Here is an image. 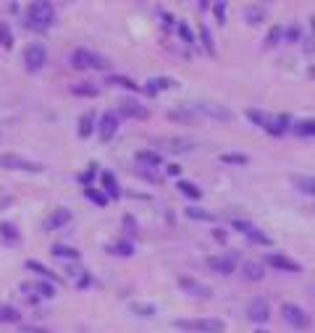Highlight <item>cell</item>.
Returning a JSON list of instances; mask_svg holds the SVG:
<instances>
[{"label": "cell", "mask_w": 315, "mask_h": 333, "mask_svg": "<svg viewBox=\"0 0 315 333\" xmlns=\"http://www.w3.org/2000/svg\"><path fill=\"white\" fill-rule=\"evenodd\" d=\"M124 228H126L129 234L137 231V223H134V218H131V215H124Z\"/></svg>", "instance_id": "obj_48"}, {"label": "cell", "mask_w": 315, "mask_h": 333, "mask_svg": "<svg viewBox=\"0 0 315 333\" xmlns=\"http://www.w3.org/2000/svg\"><path fill=\"white\" fill-rule=\"evenodd\" d=\"M218 160H221V163H229V165H244V163H247V155H239V152H223Z\"/></svg>", "instance_id": "obj_33"}, {"label": "cell", "mask_w": 315, "mask_h": 333, "mask_svg": "<svg viewBox=\"0 0 315 333\" xmlns=\"http://www.w3.org/2000/svg\"><path fill=\"white\" fill-rule=\"evenodd\" d=\"M53 18H55V11L50 3H42V0H37V3H32L27 8V21H29V27L37 29V32H45L50 24H53Z\"/></svg>", "instance_id": "obj_2"}, {"label": "cell", "mask_w": 315, "mask_h": 333, "mask_svg": "<svg viewBox=\"0 0 315 333\" xmlns=\"http://www.w3.org/2000/svg\"><path fill=\"white\" fill-rule=\"evenodd\" d=\"M289 116H276V118H271V121H268V126H265V131H268V134H271V137H281L284 134V131L289 129Z\"/></svg>", "instance_id": "obj_19"}, {"label": "cell", "mask_w": 315, "mask_h": 333, "mask_svg": "<svg viewBox=\"0 0 315 333\" xmlns=\"http://www.w3.org/2000/svg\"><path fill=\"white\" fill-rule=\"evenodd\" d=\"M310 24H312V34H315V18H312V21H310Z\"/></svg>", "instance_id": "obj_55"}, {"label": "cell", "mask_w": 315, "mask_h": 333, "mask_svg": "<svg viewBox=\"0 0 315 333\" xmlns=\"http://www.w3.org/2000/svg\"><path fill=\"white\" fill-rule=\"evenodd\" d=\"M24 268H27V270H34V273H40L42 278H48V281H53V283H61V276H55L50 268H45V265H42L40 260H27V262H24Z\"/></svg>", "instance_id": "obj_17"}, {"label": "cell", "mask_w": 315, "mask_h": 333, "mask_svg": "<svg viewBox=\"0 0 315 333\" xmlns=\"http://www.w3.org/2000/svg\"><path fill=\"white\" fill-rule=\"evenodd\" d=\"M45 60H48V50H45L42 45L32 42V45L24 48V66H27V71L37 74V71L42 69V66H45Z\"/></svg>", "instance_id": "obj_5"}, {"label": "cell", "mask_w": 315, "mask_h": 333, "mask_svg": "<svg viewBox=\"0 0 315 333\" xmlns=\"http://www.w3.org/2000/svg\"><path fill=\"white\" fill-rule=\"evenodd\" d=\"M231 226H234V231H242V234H250V231L255 228V226L250 223V220H242V218H239V220H234Z\"/></svg>", "instance_id": "obj_42"}, {"label": "cell", "mask_w": 315, "mask_h": 333, "mask_svg": "<svg viewBox=\"0 0 315 333\" xmlns=\"http://www.w3.org/2000/svg\"><path fill=\"white\" fill-rule=\"evenodd\" d=\"M265 265H273L276 270H286V273H300V270H302V265L294 262L291 257H286V255H268V257H265Z\"/></svg>", "instance_id": "obj_9"}, {"label": "cell", "mask_w": 315, "mask_h": 333, "mask_svg": "<svg viewBox=\"0 0 315 333\" xmlns=\"http://www.w3.org/2000/svg\"><path fill=\"white\" fill-rule=\"evenodd\" d=\"M168 87H176V84L168 81V79H150V81L145 84V92H147V95H158L161 90H168Z\"/></svg>", "instance_id": "obj_26"}, {"label": "cell", "mask_w": 315, "mask_h": 333, "mask_svg": "<svg viewBox=\"0 0 315 333\" xmlns=\"http://www.w3.org/2000/svg\"><path fill=\"white\" fill-rule=\"evenodd\" d=\"M161 18H163V21H168V24H171V21H173V18H171V13H168V11H161Z\"/></svg>", "instance_id": "obj_53"}, {"label": "cell", "mask_w": 315, "mask_h": 333, "mask_svg": "<svg viewBox=\"0 0 315 333\" xmlns=\"http://www.w3.org/2000/svg\"><path fill=\"white\" fill-rule=\"evenodd\" d=\"M179 288H182V292H187V294H192V297H210V288L202 286V283H197V281L189 278V276H179Z\"/></svg>", "instance_id": "obj_12"}, {"label": "cell", "mask_w": 315, "mask_h": 333, "mask_svg": "<svg viewBox=\"0 0 315 333\" xmlns=\"http://www.w3.org/2000/svg\"><path fill=\"white\" fill-rule=\"evenodd\" d=\"M281 318H284L291 328H297V330L310 328V318H307V313H305L302 307H297V304H284V307H281Z\"/></svg>", "instance_id": "obj_6"}, {"label": "cell", "mask_w": 315, "mask_h": 333, "mask_svg": "<svg viewBox=\"0 0 315 333\" xmlns=\"http://www.w3.org/2000/svg\"><path fill=\"white\" fill-rule=\"evenodd\" d=\"M184 213H187L189 220H205V223H213V220H215V215L210 210H202V207H187Z\"/></svg>", "instance_id": "obj_25"}, {"label": "cell", "mask_w": 315, "mask_h": 333, "mask_svg": "<svg viewBox=\"0 0 315 333\" xmlns=\"http://www.w3.org/2000/svg\"><path fill=\"white\" fill-rule=\"evenodd\" d=\"M176 189L182 192V194H187L189 199H200V189L192 181H176Z\"/></svg>", "instance_id": "obj_34"}, {"label": "cell", "mask_w": 315, "mask_h": 333, "mask_svg": "<svg viewBox=\"0 0 315 333\" xmlns=\"http://www.w3.org/2000/svg\"><path fill=\"white\" fill-rule=\"evenodd\" d=\"M119 113L126 116V118H137V121H147L150 118V108L142 105L137 97H124L119 102Z\"/></svg>", "instance_id": "obj_4"}, {"label": "cell", "mask_w": 315, "mask_h": 333, "mask_svg": "<svg viewBox=\"0 0 315 333\" xmlns=\"http://www.w3.org/2000/svg\"><path fill=\"white\" fill-rule=\"evenodd\" d=\"M247 315H250L252 323H265L271 318V309H268V302L265 299H252L250 307H247Z\"/></svg>", "instance_id": "obj_11"}, {"label": "cell", "mask_w": 315, "mask_h": 333, "mask_svg": "<svg viewBox=\"0 0 315 333\" xmlns=\"http://www.w3.org/2000/svg\"><path fill=\"white\" fill-rule=\"evenodd\" d=\"M247 239H250L252 244H258V247H271V244H273L271 239H268L263 231H258V228H252L250 234H247Z\"/></svg>", "instance_id": "obj_35"}, {"label": "cell", "mask_w": 315, "mask_h": 333, "mask_svg": "<svg viewBox=\"0 0 315 333\" xmlns=\"http://www.w3.org/2000/svg\"><path fill=\"white\" fill-rule=\"evenodd\" d=\"M284 34H286V32H284L281 27H273V29H271V34H268V45H273V42H279Z\"/></svg>", "instance_id": "obj_46"}, {"label": "cell", "mask_w": 315, "mask_h": 333, "mask_svg": "<svg viewBox=\"0 0 315 333\" xmlns=\"http://www.w3.org/2000/svg\"><path fill=\"white\" fill-rule=\"evenodd\" d=\"M89 66H92V69H100V71H108V69H110V60L103 58V55H97V53H92V58H89Z\"/></svg>", "instance_id": "obj_40"}, {"label": "cell", "mask_w": 315, "mask_h": 333, "mask_svg": "<svg viewBox=\"0 0 315 333\" xmlns=\"http://www.w3.org/2000/svg\"><path fill=\"white\" fill-rule=\"evenodd\" d=\"M294 134L297 137H315V121H302L294 126Z\"/></svg>", "instance_id": "obj_36"}, {"label": "cell", "mask_w": 315, "mask_h": 333, "mask_svg": "<svg viewBox=\"0 0 315 333\" xmlns=\"http://www.w3.org/2000/svg\"><path fill=\"white\" fill-rule=\"evenodd\" d=\"M92 131H95V113H84L79 118V137L89 139V137H92Z\"/></svg>", "instance_id": "obj_22"}, {"label": "cell", "mask_w": 315, "mask_h": 333, "mask_svg": "<svg viewBox=\"0 0 315 333\" xmlns=\"http://www.w3.org/2000/svg\"><path fill=\"white\" fill-rule=\"evenodd\" d=\"M247 118H250L255 126H263V129L268 126V121H271V118H268L265 113H260V110H247Z\"/></svg>", "instance_id": "obj_38"}, {"label": "cell", "mask_w": 315, "mask_h": 333, "mask_svg": "<svg viewBox=\"0 0 315 333\" xmlns=\"http://www.w3.org/2000/svg\"><path fill=\"white\" fill-rule=\"evenodd\" d=\"M71 92L74 95H89V97H97V87H92V84H74L71 87Z\"/></svg>", "instance_id": "obj_37"}, {"label": "cell", "mask_w": 315, "mask_h": 333, "mask_svg": "<svg viewBox=\"0 0 315 333\" xmlns=\"http://www.w3.org/2000/svg\"><path fill=\"white\" fill-rule=\"evenodd\" d=\"M242 276H244L247 281H263V276H265L263 262H244V265H242Z\"/></svg>", "instance_id": "obj_20"}, {"label": "cell", "mask_w": 315, "mask_h": 333, "mask_svg": "<svg viewBox=\"0 0 315 333\" xmlns=\"http://www.w3.org/2000/svg\"><path fill=\"white\" fill-rule=\"evenodd\" d=\"M244 18L250 21V24H260V21L265 18V8L263 6H250V8H247V13H244Z\"/></svg>", "instance_id": "obj_31"}, {"label": "cell", "mask_w": 315, "mask_h": 333, "mask_svg": "<svg viewBox=\"0 0 315 333\" xmlns=\"http://www.w3.org/2000/svg\"><path fill=\"white\" fill-rule=\"evenodd\" d=\"M50 252H53L55 257H66V260H79V257H82V255H79V249H74V247H66V244H53Z\"/></svg>", "instance_id": "obj_23"}, {"label": "cell", "mask_w": 315, "mask_h": 333, "mask_svg": "<svg viewBox=\"0 0 315 333\" xmlns=\"http://www.w3.org/2000/svg\"><path fill=\"white\" fill-rule=\"evenodd\" d=\"M0 236H3L8 244H16L18 239H21V234H18V228L13 226V223H8V220H6V223H0Z\"/></svg>", "instance_id": "obj_29"}, {"label": "cell", "mask_w": 315, "mask_h": 333, "mask_svg": "<svg viewBox=\"0 0 315 333\" xmlns=\"http://www.w3.org/2000/svg\"><path fill=\"white\" fill-rule=\"evenodd\" d=\"M105 252H108V255H116V257H131V255H134V244H129V241H116V244H108Z\"/></svg>", "instance_id": "obj_21"}, {"label": "cell", "mask_w": 315, "mask_h": 333, "mask_svg": "<svg viewBox=\"0 0 315 333\" xmlns=\"http://www.w3.org/2000/svg\"><path fill=\"white\" fill-rule=\"evenodd\" d=\"M294 186L302 192V194H315V179L312 176H294Z\"/></svg>", "instance_id": "obj_24"}, {"label": "cell", "mask_w": 315, "mask_h": 333, "mask_svg": "<svg viewBox=\"0 0 315 333\" xmlns=\"http://www.w3.org/2000/svg\"><path fill=\"white\" fill-rule=\"evenodd\" d=\"M116 131H119V118H116L113 110H108V113H103V116H100L97 134H100V139H103V142H110V139L116 137Z\"/></svg>", "instance_id": "obj_7"}, {"label": "cell", "mask_w": 315, "mask_h": 333, "mask_svg": "<svg viewBox=\"0 0 315 333\" xmlns=\"http://www.w3.org/2000/svg\"><path fill=\"white\" fill-rule=\"evenodd\" d=\"M95 171H97V163H92V165L87 168V173H82V176H79V181H82V184H84L87 189H89V181L95 179Z\"/></svg>", "instance_id": "obj_41"}, {"label": "cell", "mask_w": 315, "mask_h": 333, "mask_svg": "<svg viewBox=\"0 0 315 333\" xmlns=\"http://www.w3.org/2000/svg\"><path fill=\"white\" fill-rule=\"evenodd\" d=\"M66 223H71V213L66 210V207H58L53 215L45 218V228H48V231H58V228H63Z\"/></svg>", "instance_id": "obj_14"}, {"label": "cell", "mask_w": 315, "mask_h": 333, "mask_svg": "<svg viewBox=\"0 0 315 333\" xmlns=\"http://www.w3.org/2000/svg\"><path fill=\"white\" fill-rule=\"evenodd\" d=\"M21 320V313L11 304H0V323H18Z\"/></svg>", "instance_id": "obj_27"}, {"label": "cell", "mask_w": 315, "mask_h": 333, "mask_svg": "<svg viewBox=\"0 0 315 333\" xmlns=\"http://www.w3.org/2000/svg\"><path fill=\"white\" fill-rule=\"evenodd\" d=\"M310 79H315V66H310Z\"/></svg>", "instance_id": "obj_54"}, {"label": "cell", "mask_w": 315, "mask_h": 333, "mask_svg": "<svg viewBox=\"0 0 315 333\" xmlns=\"http://www.w3.org/2000/svg\"><path fill=\"white\" fill-rule=\"evenodd\" d=\"M158 147L163 150H171V152H187V150H194V142L184 139V137H171V139H152Z\"/></svg>", "instance_id": "obj_13"}, {"label": "cell", "mask_w": 315, "mask_h": 333, "mask_svg": "<svg viewBox=\"0 0 315 333\" xmlns=\"http://www.w3.org/2000/svg\"><path fill=\"white\" fill-rule=\"evenodd\" d=\"M213 236H215V239H218V241H226V234H223V231H221V228H215V231H213Z\"/></svg>", "instance_id": "obj_52"}, {"label": "cell", "mask_w": 315, "mask_h": 333, "mask_svg": "<svg viewBox=\"0 0 315 333\" xmlns=\"http://www.w3.org/2000/svg\"><path fill=\"white\" fill-rule=\"evenodd\" d=\"M208 268L215 270V273H223V276H229L237 270V255H226V257H218V255H210L208 260Z\"/></svg>", "instance_id": "obj_8"}, {"label": "cell", "mask_w": 315, "mask_h": 333, "mask_svg": "<svg viewBox=\"0 0 315 333\" xmlns=\"http://www.w3.org/2000/svg\"><path fill=\"white\" fill-rule=\"evenodd\" d=\"M200 37H202V42H205V48H208V53L213 55V53H215V48H213V39H210V32H208L205 27H202V29H200Z\"/></svg>", "instance_id": "obj_43"}, {"label": "cell", "mask_w": 315, "mask_h": 333, "mask_svg": "<svg viewBox=\"0 0 315 333\" xmlns=\"http://www.w3.org/2000/svg\"><path fill=\"white\" fill-rule=\"evenodd\" d=\"M166 171H168V176H182V165H176V163H171Z\"/></svg>", "instance_id": "obj_50"}, {"label": "cell", "mask_w": 315, "mask_h": 333, "mask_svg": "<svg viewBox=\"0 0 315 333\" xmlns=\"http://www.w3.org/2000/svg\"><path fill=\"white\" fill-rule=\"evenodd\" d=\"M302 45H305V53H307V55H310V53H315V34L305 37V42H302Z\"/></svg>", "instance_id": "obj_47"}, {"label": "cell", "mask_w": 315, "mask_h": 333, "mask_svg": "<svg viewBox=\"0 0 315 333\" xmlns=\"http://www.w3.org/2000/svg\"><path fill=\"white\" fill-rule=\"evenodd\" d=\"M255 333H265V330H255Z\"/></svg>", "instance_id": "obj_56"}, {"label": "cell", "mask_w": 315, "mask_h": 333, "mask_svg": "<svg viewBox=\"0 0 315 333\" xmlns=\"http://www.w3.org/2000/svg\"><path fill=\"white\" fill-rule=\"evenodd\" d=\"M89 283H92V278H89V276L84 273V276L79 278V288H89Z\"/></svg>", "instance_id": "obj_51"}, {"label": "cell", "mask_w": 315, "mask_h": 333, "mask_svg": "<svg viewBox=\"0 0 315 333\" xmlns=\"http://www.w3.org/2000/svg\"><path fill=\"white\" fill-rule=\"evenodd\" d=\"M100 181H103V189H105V194H108L110 199H119V197H121V186H119L116 176L110 173V171H103V173H100Z\"/></svg>", "instance_id": "obj_15"}, {"label": "cell", "mask_w": 315, "mask_h": 333, "mask_svg": "<svg viewBox=\"0 0 315 333\" xmlns=\"http://www.w3.org/2000/svg\"><path fill=\"white\" fill-rule=\"evenodd\" d=\"M84 197L89 199V202H95L97 207H105V205H108V199H110L105 192H100V189H92V186H89V189H84Z\"/></svg>", "instance_id": "obj_28"}, {"label": "cell", "mask_w": 315, "mask_h": 333, "mask_svg": "<svg viewBox=\"0 0 315 333\" xmlns=\"http://www.w3.org/2000/svg\"><path fill=\"white\" fill-rule=\"evenodd\" d=\"M300 39V29L297 27H289L286 29V42H297Z\"/></svg>", "instance_id": "obj_49"}, {"label": "cell", "mask_w": 315, "mask_h": 333, "mask_svg": "<svg viewBox=\"0 0 315 333\" xmlns=\"http://www.w3.org/2000/svg\"><path fill=\"white\" fill-rule=\"evenodd\" d=\"M213 13H215V18L221 21H226V3H213Z\"/></svg>", "instance_id": "obj_44"}, {"label": "cell", "mask_w": 315, "mask_h": 333, "mask_svg": "<svg viewBox=\"0 0 315 333\" xmlns=\"http://www.w3.org/2000/svg\"><path fill=\"white\" fill-rule=\"evenodd\" d=\"M179 330H202V333H215L223 328V320L218 318H187V320H176L173 323Z\"/></svg>", "instance_id": "obj_3"}, {"label": "cell", "mask_w": 315, "mask_h": 333, "mask_svg": "<svg viewBox=\"0 0 315 333\" xmlns=\"http://www.w3.org/2000/svg\"><path fill=\"white\" fill-rule=\"evenodd\" d=\"M192 118L202 116V118H213V121H234V113L223 105H215V102H189V105H182Z\"/></svg>", "instance_id": "obj_1"}, {"label": "cell", "mask_w": 315, "mask_h": 333, "mask_svg": "<svg viewBox=\"0 0 315 333\" xmlns=\"http://www.w3.org/2000/svg\"><path fill=\"white\" fill-rule=\"evenodd\" d=\"M0 165L13 168V171H42L40 163H29L24 158H16V155H0Z\"/></svg>", "instance_id": "obj_10"}, {"label": "cell", "mask_w": 315, "mask_h": 333, "mask_svg": "<svg viewBox=\"0 0 315 333\" xmlns=\"http://www.w3.org/2000/svg\"><path fill=\"white\" fill-rule=\"evenodd\" d=\"M131 313H140V315H155V309L150 304H131Z\"/></svg>", "instance_id": "obj_45"}, {"label": "cell", "mask_w": 315, "mask_h": 333, "mask_svg": "<svg viewBox=\"0 0 315 333\" xmlns=\"http://www.w3.org/2000/svg\"><path fill=\"white\" fill-rule=\"evenodd\" d=\"M0 45H3L6 50L13 48V34H11V27L6 24V21H0Z\"/></svg>", "instance_id": "obj_32"}, {"label": "cell", "mask_w": 315, "mask_h": 333, "mask_svg": "<svg viewBox=\"0 0 315 333\" xmlns=\"http://www.w3.org/2000/svg\"><path fill=\"white\" fill-rule=\"evenodd\" d=\"M89 58H92V53H89V50L76 48V50L71 53V66H74L76 71H87V69H92V66H89Z\"/></svg>", "instance_id": "obj_18"}, {"label": "cell", "mask_w": 315, "mask_h": 333, "mask_svg": "<svg viewBox=\"0 0 315 333\" xmlns=\"http://www.w3.org/2000/svg\"><path fill=\"white\" fill-rule=\"evenodd\" d=\"M108 84H119V87H126V90H131V92H140V84L131 81V79H126V76H121V74L108 76Z\"/></svg>", "instance_id": "obj_30"}, {"label": "cell", "mask_w": 315, "mask_h": 333, "mask_svg": "<svg viewBox=\"0 0 315 333\" xmlns=\"http://www.w3.org/2000/svg\"><path fill=\"white\" fill-rule=\"evenodd\" d=\"M134 160L140 163V168H142V165H147V168H158V165L163 163V158H161L158 152H152V150H140L137 155H134Z\"/></svg>", "instance_id": "obj_16"}, {"label": "cell", "mask_w": 315, "mask_h": 333, "mask_svg": "<svg viewBox=\"0 0 315 333\" xmlns=\"http://www.w3.org/2000/svg\"><path fill=\"white\" fill-rule=\"evenodd\" d=\"M176 32H179V37H182L184 42H192V39H194V34H192V29H189L187 21H176Z\"/></svg>", "instance_id": "obj_39"}]
</instances>
